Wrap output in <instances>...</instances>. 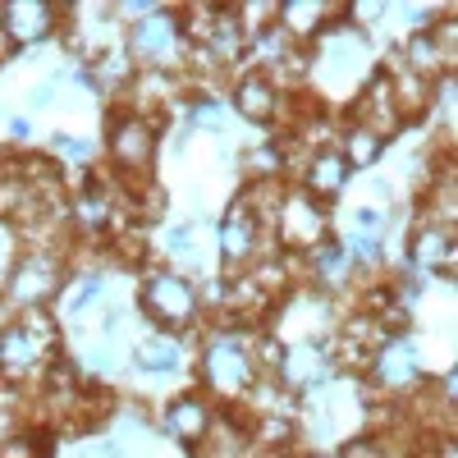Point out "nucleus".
Masks as SVG:
<instances>
[{
  "label": "nucleus",
  "instance_id": "f257e3e1",
  "mask_svg": "<svg viewBox=\"0 0 458 458\" xmlns=\"http://www.w3.org/2000/svg\"><path fill=\"white\" fill-rule=\"evenodd\" d=\"M138 312L151 326V335H174L188 339L202 330V312L207 298L202 289L188 280L183 271H170V266H157L138 280Z\"/></svg>",
  "mask_w": 458,
  "mask_h": 458
},
{
  "label": "nucleus",
  "instance_id": "f03ea898",
  "mask_svg": "<svg viewBox=\"0 0 458 458\" xmlns=\"http://www.w3.org/2000/svg\"><path fill=\"white\" fill-rule=\"evenodd\" d=\"M198 376H202V394H211L216 408H234L248 399V390L257 386V358H252V335L248 330H216L202 344L198 358Z\"/></svg>",
  "mask_w": 458,
  "mask_h": 458
},
{
  "label": "nucleus",
  "instance_id": "7ed1b4c3",
  "mask_svg": "<svg viewBox=\"0 0 458 458\" xmlns=\"http://www.w3.org/2000/svg\"><path fill=\"white\" fill-rule=\"evenodd\" d=\"M157 147H161V124H157V120L133 114V110H110V124H106V161H110V174L120 179V183H142V179H151Z\"/></svg>",
  "mask_w": 458,
  "mask_h": 458
},
{
  "label": "nucleus",
  "instance_id": "20e7f679",
  "mask_svg": "<svg viewBox=\"0 0 458 458\" xmlns=\"http://www.w3.org/2000/svg\"><path fill=\"white\" fill-rule=\"evenodd\" d=\"M55 339H60V326L51 321L47 308H32L19 321L0 326V376L19 386L32 371H42L51 362L47 353L55 349Z\"/></svg>",
  "mask_w": 458,
  "mask_h": 458
},
{
  "label": "nucleus",
  "instance_id": "39448f33",
  "mask_svg": "<svg viewBox=\"0 0 458 458\" xmlns=\"http://www.w3.org/2000/svg\"><path fill=\"white\" fill-rule=\"evenodd\" d=\"M69 284V252L64 248H28L14 257L10 276H5V298L19 312L47 308L51 298H60Z\"/></svg>",
  "mask_w": 458,
  "mask_h": 458
},
{
  "label": "nucleus",
  "instance_id": "423d86ee",
  "mask_svg": "<svg viewBox=\"0 0 458 458\" xmlns=\"http://www.w3.org/2000/svg\"><path fill=\"white\" fill-rule=\"evenodd\" d=\"M124 55L133 60V69H161V73H183L188 60V42L174 10H151L147 19L129 23L124 32Z\"/></svg>",
  "mask_w": 458,
  "mask_h": 458
},
{
  "label": "nucleus",
  "instance_id": "0eeeda50",
  "mask_svg": "<svg viewBox=\"0 0 458 458\" xmlns=\"http://www.w3.org/2000/svg\"><path fill=\"white\" fill-rule=\"evenodd\" d=\"M326 234H330V211L317 207L308 193L289 188V198L280 207V220L271 229V239L280 243V252H312Z\"/></svg>",
  "mask_w": 458,
  "mask_h": 458
},
{
  "label": "nucleus",
  "instance_id": "6e6552de",
  "mask_svg": "<svg viewBox=\"0 0 458 458\" xmlns=\"http://www.w3.org/2000/svg\"><path fill=\"white\" fill-rule=\"evenodd\" d=\"M367 380H371L380 394H408V390L422 386L427 371H422V358H417L412 339L408 335H394V339L380 344L371 367H367Z\"/></svg>",
  "mask_w": 458,
  "mask_h": 458
},
{
  "label": "nucleus",
  "instance_id": "1a4fd4ad",
  "mask_svg": "<svg viewBox=\"0 0 458 458\" xmlns=\"http://www.w3.org/2000/svg\"><path fill=\"white\" fill-rule=\"evenodd\" d=\"M216 417H220V408L202 390H183L161 408V431L183 449H202L207 436L216 431Z\"/></svg>",
  "mask_w": 458,
  "mask_h": 458
},
{
  "label": "nucleus",
  "instance_id": "9d476101",
  "mask_svg": "<svg viewBox=\"0 0 458 458\" xmlns=\"http://www.w3.org/2000/svg\"><path fill=\"white\" fill-rule=\"evenodd\" d=\"M454 257H458L454 229H445L436 220H417L412 225V239H408V271L412 276L454 284Z\"/></svg>",
  "mask_w": 458,
  "mask_h": 458
},
{
  "label": "nucleus",
  "instance_id": "9b49d317",
  "mask_svg": "<svg viewBox=\"0 0 458 458\" xmlns=\"http://www.w3.org/2000/svg\"><path fill=\"white\" fill-rule=\"evenodd\" d=\"M229 101H234L239 120H248V124H257V129L280 124V114H284V92H280V83L271 79V73H261V69H239V73H234V88H229Z\"/></svg>",
  "mask_w": 458,
  "mask_h": 458
},
{
  "label": "nucleus",
  "instance_id": "f8f14e48",
  "mask_svg": "<svg viewBox=\"0 0 458 458\" xmlns=\"http://www.w3.org/2000/svg\"><path fill=\"white\" fill-rule=\"evenodd\" d=\"M64 10L60 5H47V0H10V5H0V37H5V47L19 51V47H37L55 37Z\"/></svg>",
  "mask_w": 458,
  "mask_h": 458
},
{
  "label": "nucleus",
  "instance_id": "ddd939ff",
  "mask_svg": "<svg viewBox=\"0 0 458 458\" xmlns=\"http://www.w3.org/2000/svg\"><path fill=\"white\" fill-rule=\"evenodd\" d=\"M349 120H353V124H367L371 133H380L386 142L403 129L399 110H394V92H390V73H386V64H376L367 79H362V88L353 92Z\"/></svg>",
  "mask_w": 458,
  "mask_h": 458
},
{
  "label": "nucleus",
  "instance_id": "4468645a",
  "mask_svg": "<svg viewBox=\"0 0 458 458\" xmlns=\"http://www.w3.org/2000/svg\"><path fill=\"white\" fill-rule=\"evenodd\" d=\"M349 179H353V170L344 165V157L335 151V142H326V147H317L308 161H302V170H298V179H293V188L298 193H308L317 207H335L339 202V193L349 188Z\"/></svg>",
  "mask_w": 458,
  "mask_h": 458
},
{
  "label": "nucleus",
  "instance_id": "2eb2a0df",
  "mask_svg": "<svg viewBox=\"0 0 458 458\" xmlns=\"http://www.w3.org/2000/svg\"><path fill=\"white\" fill-rule=\"evenodd\" d=\"M344 23V5H321V0H289L276 5V28L289 47H317L330 28Z\"/></svg>",
  "mask_w": 458,
  "mask_h": 458
},
{
  "label": "nucleus",
  "instance_id": "dca6fc26",
  "mask_svg": "<svg viewBox=\"0 0 458 458\" xmlns=\"http://www.w3.org/2000/svg\"><path fill=\"white\" fill-rule=\"evenodd\" d=\"M335 362H330V344L321 349V339H308V344H289L284 349V362H280V386L289 394H312L330 380Z\"/></svg>",
  "mask_w": 458,
  "mask_h": 458
},
{
  "label": "nucleus",
  "instance_id": "f3484780",
  "mask_svg": "<svg viewBox=\"0 0 458 458\" xmlns=\"http://www.w3.org/2000/svg\"><path fill=\"white\" fill-rule=\"evenodd\" d=\"M129 358L147 376H174V371H183V339H174V335H147V339H138L129 349Z\"/></svg>",
  "mask_w": 458,
  "mask_h": 458
},
{
  "label": "nucleus",
  "instance_id": "a211bd4d",
  "mask_svg": "<svg viewBox=\"0 0 458 458\" xmlns=\"http://www.w3.org/2000/svg\"><path fill=\"white\" fill-rule=\"evenodd\" d=\"M335 138H339L335 151L344 157V165H349V170H371L380 157H386V147H390L380 133H371L367 124H353V120H344V129Z\"/></svg>",
  "mask_w": 458,
  "mask_h": 458
},
{
  "label": "nucleus",
  "instance_id": "6ab92c4d",
  "mask_svg": "<svg viewBox=\"0 0 458 458\" xmlns=\"http://www.w3.org/2000/svg\"><path fill=\"white\" fill-rule=\"evenodd\" d=\"M101 293H106V280L97 271L92 276H79V280H73V289H69V298H64V317H83L92 302H101Z\"/></svg>",
  "mask_w": 458,
  "mask_h": 458
},
{
  "label": "nucleus",
  "instance_id": "aec40b11",
  "mask_svg": "<svg viewBox=\"0 0 458 458\" xmlns=\"http://www.w3.org/2000/svg\"><path fill=\"white\" fill-rule=\"evenodd\" d=\"M0 458H47V440L37 431H10L0 440Z\"/></svg>",
  "mask_w": 458,
  "mask_h": 458
},
{
  "label": "nucleus",
  "instance_id": "412c9836",
  "mask_svg": "<svg viewBox=\"0 0 458 458\" xmlns=\"http://www.w3.org/2000/svg\"><path fill=\"white\" fill-rule=\"evenodd\" d=\"M339 458H394V454H390V436H380V431L353 436V440H344Z\"/></svg>",
  "mask_w": 458,
  "mask_h": 458
},
{
  "label": "nucleus",
  "instance_id": "4be33fe9",
  "mask_svg": "<svg viewBox=\"0 0 458 458\" xmlns=\"http://www.w3.org/2000/svg\"><path fill=\"white\" fill-rule=\"evenodd\" d=\"M193 239H198V229H193V220H179V225H170L165 229V252L170 257H193Z\"/></svg>",
  "mask_w": 458,
  "mask_h": 458
},
{
  "label": "nucleus",
  "instance_id": "5701e85b",
  "mask_svg": "<svg viewBox=\"0 0 458 458\" xmlns=\"http://www.w3.org/2000/svg\"><path fill=\"white\" fill-rule=\"evenodd\" d=\"M51 151H55V157H92V151H97V142H88V138H73V133H55V142H51Z\"/></svg>",
  "mask_w": 458,
  "mask_h": 458
},
{
  "label": "nucleus",
  "instance_id": "b1692460",
  "mask_svg": "<svg viewBox=\"0 0 458 458\" xmlns=\"http://www.w3.org/2000/svg\"><path fill=\"white\" fill-rule=\"evenodd\" d=\"M353 229H358V234H380V229H386V216H380V207H376V202H362V207L353 211Z\"/></svg>",
  "mask_w": 458,
  "mask_h": 458
},
{
  "label": "nucleus",
  "instance_id": "393cba45",
  "mask_svg": "<svg viewBox=\"0 0 458 458\" xmlns=\"http://www.w3.org/2000/svg\"><path fill=\"white\" fill-rule=\"evenodd\" d=\"M129 449H124V440L120 436H101V440H92L88 449H83V458H124Z\"/></svg>",
  "mask_w": 458,
  "mask_h": 458
},
{
  "label": "nucleus",
  "instance_id": "a878e982",
  "mask_svg": "<svg viewBox=\"0 0 458 458\" xmlns=\"http://www.w3.org/2000/svg\"><path fill=\"white\" fill-rule=\"evenodd\" d=\"M55 83H60V73H55V79H47V83H37L28 101H32L37 110H47V106H51V97H55Z\"/></svg>",
  "mask_w": 458,
  "mask_h": 458
},
{
  "label": "nucleus",
  "instance_id": "bb28decb",
  "mask_svg": "<svg viewBox=\"0 0 458 458\" xmlns=\"http://www.w3.org/2000/svg\"><path fill=\"white\" fill-rule=\"evenodd\" d=\"M32 133H37L32 120H23V114H14V120H10V138H14V142H28Z\"/></svg>",
  "mask_w": 458,
  "mask_h": 458
},
{
  "label": "nucleus",
  "instance_id": "cd10ccee",
  "mask_svg": "<svg viewBox=\"0 0 458 458\" xmlns=\"http://www.w3.org/2000/svg\"><path fill=\"white\" fill-rule=\"evenodd\" d=\"M293 458H330L326 449H302V454H293Z\"/></svg>",
  "mask_w": 458,
  "mask_h": 458
},
{
  "label": "nucleus",
  "instance_id": "c85d7f7f",
  "mask_svg": "<svg viewBox=\"0 0 458 458\" xmlns=\"http://www.w3.org/2000/svg\"><path fill=\"white\" fill-rule=\"evenodd\" d=\"M5 276H10V266H5V261H0V284H5Z\"/></svg>",
  "mask_w": 458,
  "mask_h": 458
},
{
  "label": "nucleus",
  "instance_id": "c756f323",
  "mask_svg": "<svg viewBox=\"0 0 458 458\" xmlns=\"http://www.w3.org/2000/svg\"><path fill=\"white\" fill-rule=\"evenodd\" d=\"M266 458H280V454H266Z\"/></svg>",
  "mask_w": 458,
  "mask_h": 458
}]
</instances>
